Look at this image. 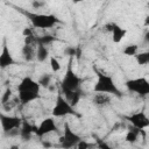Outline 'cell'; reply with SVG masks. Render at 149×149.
Listing matches in <instances>:
<instances>
[{"mask_svg":"<svg viewBox=\"0 0 149 149\" xmlns=\"http://www.w3.org/2000/svg\"><path fill=\"white\" fill-rule=\"evenodd\" d=\"M35 130H36V126H33L28 121H23L20 127V136L22 140L27 141L31 137L33 134H35Z\"/></svg>","mask_w":149,"mask_h":149,"instance_id":"4fadbf2b","label":"cell"},{"mask_svg":"<svg viewBox=\"0 0 149 149\" xmlns=\"http://www.w3.org/2000/svg\"><path fill=\"white\" fill-rule=\"evenodd\" d=\"M80 141H81V137L71 129V127H70V125L68 122H65L64 127H63V135L59 137L61 147H63V148L78 147Z\"/></svg>","mask_w":149,"mask_h":149,"instance_id":"ba28073f","label":"cell"},{"mask_svg":"<svg viewBox=\"0 0 149 149\" xmlns=\"http://www.w3.org/2000/svg\"><path fill=\"white\" fill-rule=\"evenodd\" d=\"M74 57H70L65 73L61 80V93L71 102V105L76 106L81 97V78L74 72L72 68Z\"/></svg>","mask_w":149,"mask_h":149,"instance_id":"6da1fadb","label":"cell"},{"mask_svg":"<svg viewBox=\"0 0 149 149\" xmlns=\"http://www.w3.org/2000/svg\"><path fill=\"white\" fill-rule=\"evenodd\" d=\"M125 86L127 87L128 91H130L140 97L149 95V80L144 77L128 79V80H126Z\"/></svg>","mask_w":149,"mask_h":149,"instance_id":"52a82bcc","label":"cell"},{"mask_svg":"<svg viewBox=\"0 0 149 149\" xmlns=\"http://www.w3.org/2000/svg\"><path fill=\"white\" fill-rule=\"evenodd\" d=\"M56 40V37L51 36V35H43V36H37L36 37V44H43V45H49L51 44L54 41Z\"/></svg>","mask_w":149,"mask_h":149,"instance_id":"d6986e66","label":"cell"},{"mask_svg":"<svg viewBox=\"0 0 149 149\" xmlns=\"http://www.w3.org/2000/svg\"><path fill=\"white\" fill-rule=\"evenodd\" d=\"M126 119L130 122V125L133 127H135V128H137L140 130H143V129L149 127V116L143 111L134 112L130 115H128Z\"/></svg>","mask_w":149,"mask_h":149,"instance_id":"9c48e42d","label":"cell"},{"mask_svg":"<svg viewBox=\"0 0 149 149\" xmlns=\"http://www.w3.org/2000/svg\"><path fill=\"white\" fill-rule=\"evenodd\" d=\"M84 0H72V2L73 3H79V2H83Z\"/></svg>","mask_w":149,"mask_h":149,"instance_id":"4316f807","label":"cell"},{"mask_svg":"<svg viewBox=\"0 0 149 149\" xmlns=\"http://www.w3.org/2000/svg\"><path fill=\"white\" fill-rule=\"evenodd\" d=\"M147 5H148V7H149V1H148V3H147Z\"/></svg>","mask_w":149,"mask_h":149,"instance_id":"83f0119b","label":"cell"},{"mask_svg":"<svg viewBox=\"0 0 149 149\" xmlns=\"http://www.w3.org/2000/svg\"><path fill=\"white\" fill-rule=\"evenodd\" d=\"M139 135H140V129L133 127V128H130L127 132V134H126V141L129 142V143H135L139 140Z\"/></svg>","mask_w":149,"mask_h":149,"instance_id":"e0dca14e","label":"cell"},{"mask_svg":"<svg viewBox=\"0 0 149 149\" xmlns=\"http://www.w3.org/2000/svg\"><path fill=\"white\" fill-rule=\"evenodd\" d=\"M35 44H24L22 48V56L27 62H30L36 58V48Z\"/></svg>","mask_w":149,"mask_h":149,"instance_id":"9a60e30c","label":"cell"},{"mask_svg":"<svg viewBox=\"0 0 149 149\" xmlns=\"http://www.w3.org/2000/svg\"><path fill=\"white\" fill-rule=\"evenodd\" d=\"M65 54L69 57H74L77 55V49L76 48H72V47H69V48L65 49Z\"/></svg>","mask_w":149,"mask_h":149,"instance_id":"cb8c5ba5","label":"cell"},{"mask_svg":"<svg viewBox=\"0 0 149 149\" xmlns=\"http://www.w3.org/2000/svg\"><path fill=\"white\" fill-rule=\"evenodd\" d=\"M29 20L34 28L38 29H50L55 27L57 23H62V21L54 14H43V13H34L28 10H21Z\"/></svg>","mask_w":149,"mask_h":149,"instance_id":"277c9868","label":"cell"},{"mask_svg":"<svg viewBox=\"0 0 149 149\" xmlns=\"http://www.w3.org/2000/svg\"><path fill=\"white\" fill-rule=\"evenodd\" d=\"M50 56H49V50H48L47 45L37 44V47H36V59L38 62H44Z\"/></svg>","mask_w":149,"mask_h":149,"instance_id":"2e32d148","label":"cell"},{"mask_svg":"<svg viewBox=\"0 0 149 149\" xmlns=\"http://www.w3.org/2000/svg\"><path fill=\"white\" fill-rule=\"evenodd\" d=\"M49 59H50V68H51L52 72H58L61 70V68H62L59 61L56 57H54V56H50Z\"/></svg>","mask_w":149,"mask_h":149,"instance_id":"7402d4cb","label":"cell"},{"mask_svg":"<svg viewBox=\"0 0 149 149\" xmlns=\"http://www.w3.org/2000/svg\"><path fill=\"white\" fill-rule=\"evenodd\" d=\"M94 72L97 74V80H95V84L93 86V91L94 92L107 93V94L114 95L116 98H121L122 97V92L119 90V87L116 86L114 79L109 74H106V73L99 71L98 69H94Z\"/></svg>","mask_w":149,"mask_h":149,"instance_id":"3957f363","label":"cell"},{"mask_svg":"<svg viewBox=\"0 0 149 149\" xmlns=\"http://www.w3.org/2000/svg\"><path fill=\"white\" fill-rule=\"evenodd\" d=\"M143 24H144V27H149V15H148V16H146Z\"/></svg>","mask_w":149,"mask_h":149,"instance_id":"d4e9b609","label":"cell"},{"mask_svg":"<svg viewBox=\"0 0 149 149\" xmlns=\"http://www.w3.org/2000/svg\"><path fill=\"white\" fill-rule=\"evenodd\" d=\"M58 128L56 126V122L54 120V118H45L44 120L41 121V123L38 126H36V130H35V135L40 139H42L43 136L57 132Z\"/></svg>","mask_w":149,"mask_h":149,"instance_id":"30bf717a","label":"cell"},{"mask_svg":"<svg viewBox=\"0 0 149 149\" xmlns=\"http://www.w3.org/2000/svg\"><path fill=\"white\" fill-rule=\"evenodd\" d=\"M40 83V85L44 88H48L50 86V83H51V76L48 74V73H44L43 76H41V78L37 80Z\"/></svg>","mask_w":149,"mask_h":149,"instance_id":"44dd1931","label":"cell"},{"mask_svg":"<svg viewBox=\"0 0 149 149\" xmlns=\"http://www.w3.org/2000/svg\"><path fill=\"white\" fill-rule=\"evenodd\" d=\"M10 97H12V90H10V88H7V90L3 92L2 97H1V105L5 106L7 102H9Z\"/></svg>","mask_w":149,"mask_h":149,"instance_id":"603a6c76","label":"cell"},{"mask_svg":"<svg viewBox=\"0 0 149 149\" xmlns=\"http://www.w3.org/2000/svg\"><path fill=\"white\" fill-rule=\"evenodd\" d=\"M15 64H16V61L12 56L8 47L6 44H3L1 54H0V68L2 70H5V69H7V68H9L12 65H15Z\"/></svg>","mask_w":149,"mask_h":149,"instance_id":"8fae6325","label":"cell"},{"mask_svg":"<svg viewBox=\"0 0 149 149\" xmlns=\"http://www.w3.org/2000/svg\"><path fill=\"white\" fill-rule=\"evenodd\" d=\"M41 88L38 81L34 80L31 77H24L17 85V98L21 105H28L41 98Z\"/></svg>","mask_w":149,"mask_h":149,"instance_id":"7a4b0ae2","label":"cell"},{"mask_svg":"<svg viewBox=\"0 0 149 149\" xmlns=\"http://www.w3.org/2000/svg\"><path fill=\"white\" fill-rule=\"evenodd\" d=\"M51 113H52L54 118H64V116H69V115L80 118V114L77 113V111L74 109V106L71 105V102L62 93L57 94V98H56L55 105L51 109Z\"/></svg>","mask_w":149,"mask_h":149,"instance_id":"5b68a950","label":"cell"},{"mask_svg":"<svg viewBox=\"0 0 149 149\" xmlns=\"http://www.w3.org/2000/svg\"><path fill=\"white\" fill-rule=\"evenodd\" d=\"M0 122L2 132L7 136H16L20 135V127L22 125V120L19 116L14 115H6L3 113L0 114Z\"/></svg>","mask_w":149,"mask_h":149,"instance_id":"8992f818","label":"cell"},{"mask_svg":"<svg viewBox=\"0 0 149 149\" xmlns=\"http://www.w3.org/2000/svg\"><path fill=\"white\" fill-rule=\"evenodd\" d=\"M136 63L141 66L149 64V51H143V52H137L135 55Z\"/></svg>","mask_w":149,"mask_h":149,"instance_id":"ac0fdd59","label":"cell"},{"mask_svg":"<svg viewBox=\"0 0 149 149\" xmlns=\"http://www.w3.org/2000/svg\"><path fill=\"white\" fill-rule=\"evenodd\" d=\"M108 27H109L108 30H109L111 34H112V41H113L114 43H120V42L123 40V37L126 36L127 30H126L125 28H122L121 26H119L118 23H115V22L109 23Z\"/></svg>","mask_w":149,"mask_h":149,"instance_id":"7c38bea8","label":"cell"},{"mask_svg":"<svg viewBox=\"0 0 149 149\" xmlns=\"http://www.w3.org/2000/svg\"><path fill=\"white\" fill-rule=\"evenodd\" d=\"M93 104L98 107H104L106 105H109L111 102V94H107V93H99V92H95V94L93 95V99H92Z\"/></svg>","mask_w":149,"mask_h":149,"instance_id":"5bb4252c","label":"cell"},{"mask_svg":"<svg viewBox=\"0 0 149 149\" xmlns=\"http://www.w3.org/2000/svg\"><path fill=\"white\" fill-rule=\"evenodd\" d=\"M144 41L147 42V44L149 45V30L146 33V35H144Z\"/></svg>","mask_w":149,"mask_h":149,"instance_id":"484cf974","label":"cell"},{"mask_svg":"<svg viewBox=\"0 0 149 149\" xmlns=\"http://www.w3.org/2000/svg\"><path fill=\"white\" fill-rule=\"evenodd\" d=\"M122 52L126 55V56H134L139 52V45L137 44H129L127 47H125V49L122 50Z\"/></svg>","mask_w":149,"mask_h":149,"instance_id":"ffe728a7","label":"cell"}]
</instances>
